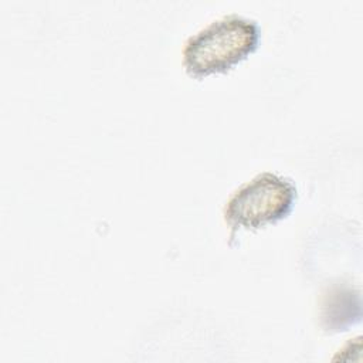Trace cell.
Here are the masks:
<instances>
[{"label": "cell", "instance_id": "6da1fadb", "mask_svg": "<svg viewBox=\"0 0 363 363\" xmlns=\"http://www.w3.org/2000/svg\"><path fill=\"white\" fill-rule=\"evenodd\" d=\"M258 41V23L231 13L211 21L186 41L183 64L187 74L196 78L225 72L248 57Z\"/></svg>", "mask_w": 363, "mask_h": 363}, {"label": "cell", "instance_id": "7a4b0ae2", "mask_svg": "<svg viewBox=\"0 0 363 363\" xmlns=\"http://www.w3.org/2000/svg\"><path fill=\"white\" fill-rule=\"evenodd\" d=\"M296 199L289 177L262 172L240 186L227 200L223 214L233 231L255 230L286 217Z\"/></svg>", "mask_w": 363, "mask_h": 363}]
</instances>
